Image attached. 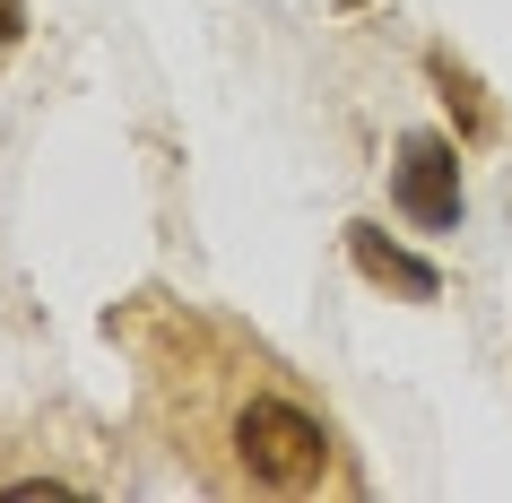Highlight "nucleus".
<instances>
[{"instance_id": "obj_1", "label": "nucleus", "mask_w": 512, "mask_h": 503, "mask_svg": "<svg viewBox=\"0 0 512 503\" xmlns=\"http://www.w3.org/2000/svg\"><path fill=\"white\" fill-rule=\"evenodd\" d=\"M235 451H243V477H252V486L304 495V486H322V469H330V425L313 417V408H296V399L261 391L235 417Z\"/></svg>"}, {"instance_id": "obj_2", "label": "nucleus", "mask_w": 512, "mask_h": 503, "mask_svg": "<svg viewBox=\"0 0 512 503\" xmlns=\"http://www.w3.org/2000/svg\"><path fill=\"white\" fill-rule=\"evenodd\" d=\"M391 191L417 226H460V148L443 131H408L400 139V165H391Z\"/></svg>"}, {"instance_id": "obj_3", "label": "nucleus", "mask_w": 512, "mask_h": 503, "mask_svg": "<svg viewBox=\"0 0 512 503\" xmlns=\"http://www.w3.org/2000/svg\"><path fill=\"white\" fill-rule=\"evenodd\" d=\"M348 252H356V269H365L374 287H400V295H417V304H434V287H443L426 261L391 252V243H382V226H348Z\"/></svg>"}, {"instance_id": "obj_4", "label": "nucleus", "mask_w": 512, "mask_h": 503, "mask_svg": "<svg viewBox=\"0 0 512 503\" xmlns=\"http://www.w3.org/2000/svg\"><path fill=\"white\" fill-rule=\"evenodd\" d=\"M18 27H27V9H18V0H0V44H18Z\"/></svg>"}]
</instances>
